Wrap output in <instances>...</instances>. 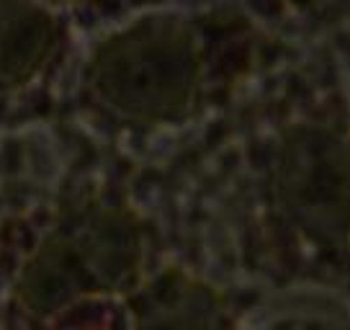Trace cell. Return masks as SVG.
I'll use <instances>...</instances> for the list:
<instances>
[{"label":"cell","mask_w":350,"mask_h":330,"mask_svg":"<svg viewBox=\"0 0 350 330\" xmlns=\"http://www.w3.org/2000/svg\"><path fill=\"white\" fill-rule=\"evenodd\" d=\"M201 55L193 31L173 16H144L103 39L90 60L100 99L131 119L170 121L196 96Z\"/></svg>","instance_id":"1"},{"label":"cell","mask_w":350,"mask_h":330,"mask_svg":"<svg viewBox=\"0 0 350 330\" xmlns=\"http://www.w3.org/2000/svg\"><path fill=\"white\" fill-rule=\"evenodd\" d=\"M139 258V227L126 212L88 207L49 232L23 268L18 294L36 312H52L72 299L129 286Z\"/></svg>","instance_id":"2"},{"label":"cell","mask_w":350,"mask_h":330,"mask_svg":"<svg viewBox=\"0 0 350 330\" xmlns=\"http://www.w3.org/2000/svg\"><path fill=\"white\" fill-rule=\"evenodd\" d=\"M275 191L309 240L327 248L350 240V140L322 124L286 132L275 155Z\"/></svg>","instance_id":"3"},{"label":"cell","mask_w":350,"mask_h":330,"mask_svg":"<svg viewBox=\"0 0 350 330\" xmlns=\"http://www.w3.org/2000/svg\"><path fill=\"white\" fill-rule=\"evenodd\" d=\"M57 45V18L36 0H0V80L21 83Z\"/></svg>","instance_id":"4"},{"label":"cell","mask_w":350,"mask_h":330,"mask_svg":"<svg viewBox=\"0 0 350 330\" xmlns=\"http://www.w3.org/2000/svg\"><path fill=\"white\" fill-rule=\"evenodd\" d=\"M134 330H224V318L211 289L167 274L142 294Z\"/></svg>","instance_id":"5"},{"label":"cell","mask_w":350,"mask_h":330,"mask_svg":"<svg viewBox=\"0 0 350 330\" xmlns=\"http://www.w3.org/2000/svg\"><path fill=\"white\" fill-rule=\"evenodd\" d=\"M55 3H77V0H55Z\"/></svg>","instance_id":"6"}]
</instances>
